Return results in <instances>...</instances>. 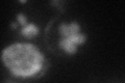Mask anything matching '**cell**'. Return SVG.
<instances>
[{"instance_id":"7a4b0ae2","label":"cell","mask_w":125,"mask_h":83,"mask_svg":"<svg viewBox=\"0 0 125 83\" xmlns=\"http://www.w3.org/2000/svg\"><path fill=\"white\" fill-rule=\"evenodd\" d=\"M58 48L66 54L73 55L77 52L78 47L87 41V35L81 31L80 25L76 21L70 23L62 22L58 26Z\"/></svg>"},{"instance_id":"277c9868","label":"cell","mask_w":125,"mask_h":83,"mask_svg":"<svg viewBox=\"0 0 125 83\" xmlns=\"http://www.w3.org/2000/svg\"><path fill=\"white\" fill-rule=\"evenodd\" d=\"M17 21H18V24L21 25V27L24 26V25H26L27 23H28V20H27L26 16H25L24 14H22V13H20V14L17 15Z\"/></svg>"},{"instance_id":"6da1fadb","label":"cell","mask_w":125,"mask_h":83,"mask_svg":"<svg viewBox=\"0 0 125 83\" xmlns=\"http://www.w3.org/2000/svg\"><path fill=\"white\" fill-rule=\"evenodd\" d=\"M1 61L14 77L40 78L49 66L45 55L31 43H15L1 52Z\"/></svg>"},{"instance_id":"3957f363","label":"cell","mask_w":125,"mask_h":83,"mask_svg":"<svg viewBox=\"0 0 125 83\" xmlns=\"http://www.w3.org/2000/svg\"><path fill=\"white\" fill-rule=\"evenodd\" d=\"M40 32L39 27L33 24V23H27L26 25L21 27V34L22 37H24L26 39H32L33 37H36Z\"/></svg>"}]
</instances>
